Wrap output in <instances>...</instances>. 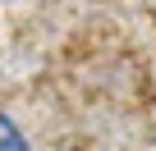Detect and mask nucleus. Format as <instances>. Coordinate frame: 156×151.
I'll list each match as a JSON object with an SVG mask.
<instances>
[{
  "label": "nucleus",
  "mask_w": 156,
  "mask_h": 151,
  "mask_svg": "<svg viewBox=\"0 0 156 151\" xmlns=\"http://www.w3.org/2000/svg\"><path fill=\"white\" fill-rule=\"evenodd\" d=\"M0 151H32L28 137H23V128H19L5 110H0Z\"/></svg>",
  "instance_id": "nucleus-1"
}]
</instances>
